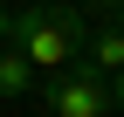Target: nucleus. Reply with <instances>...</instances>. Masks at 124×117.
I'll return each mask as SVG.
<instances>
[{
	"mask_svg": "<svg viewBox=\"0 0 124 117\" xmlns=\"http://www.w3.org/2000/svg\"><path fill=\"white\" fill-rule=\"evenodd\" d=\"M76 62H83V69H97L103 83L124 76V21H97V28L83 35V55H76Z\"/></svg>",
	"mask_w": 124,
	"mask_h": 117,
	"instance_id": "7ed1b4c3",
	"label": "nucleus"
},
{
	"mask_svg": "<svg viewBox=\"0 0 124 117\" xmlns=\"http://www.w3.org/2000/svg\"><path fill=\"white\" fill-rule=\"evenodd\" d=\"M83 35H90V14L76 7V0H21L14 21H7V48L21 55L41 83L62 76V69L83 55Z\"/></svg>",
	"mask_w": 124,
	"mask_h": 117,
	"instance_id": "f257e3e1",
	"label": "nucleus"
},
{
	"mask_svg": "<svg viewBox=\"0 0 124 117\" xmlns=\"http://www.w3.org/2000/svg\"><path fill=\"white\" fill-rule=\"evenodd\" d=\"M83 14H103V21H124V0H83Z\"/></svg>",
	"mask_w": 124,
	"mask_h": 117,
	"instance_id": "39448f33",
	"label": "nucleus"
},
{
	"mask_svg": "<svg viewBox=\"0 0 124 117\" xmlns=\"http://www.w3.org/2000/svg\"><path fill=\"white\" fill-rule=\"evenodd\" d=\"M7 21H14V7H0V48H7Z\"/></svg>",
	"mask_w": 124,
	"mask_h": 117,
	"instance_id": "0eeeda50",
	"label": "nucleus"
},
{
	"mask_svg": "<svg viewBox=\"0 0 124 117\" xmlns=\"http://www.w3.org/2000/svg\"><path fill=\"white\" fill-rule=\"evenodd\" d=\"M35 96L48 103V117H110V83L97 69H83V62H69L62 76H48Z\"/></svg>",
	"mask_w": 124,
	"mask_h": 117,
	"instance_id": "f03ea898",
	"label": "nucleus"
},
{
	"mask_svg": "<svg viewBox=\"0 0 124 117\" xmlns=\"http://www.w3.org/2000/svg\"><path fill=\"white\" fill-rule=\"evenodd\" d=\"M35 90H41V76H35L14 48H0V96H35Z\"/></svg>",
	"mask_w": 124,
	"mask_h": 117,
	"instance_id": "20e7f679",
	"label": "nucleus"
},
{
	"mask_svg": "<svg viewBox=\"0 0 124 117\" xmlns=\"http://www.w3.org/2000/svg\"><path fill=\"white\" fill-rule=\"evenodd\" d=\"M110 110L124 117V76H110Z\"/></svg>",
	"mask_w": 124,
	"mask_h": 117,
	"instance_id": "423d86ee",
	"label": "nucleus"
}]
</instances>
